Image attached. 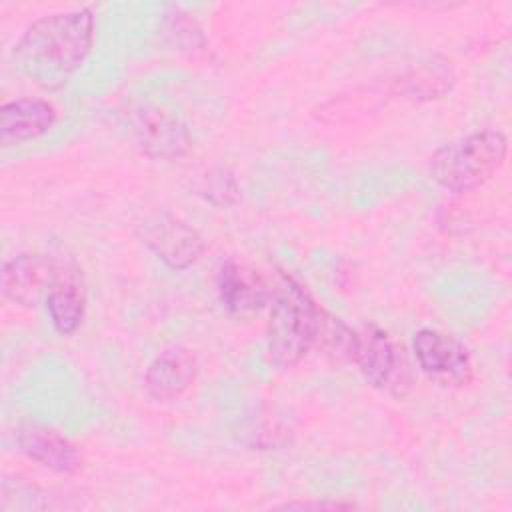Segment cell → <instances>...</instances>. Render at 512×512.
<instances>
[{"mask_svg":"<svg viewBox=\"0 0 512 512\" xmlns=\"http://www.w3.org/2000/svg\"><path fill=\"white\" fill-rule=\"evenodd\" d=\"M94 12L76 8L34 20L12 50L16 68L44 90L62 88L94 44Z\"/></svg>","mask_w":512,"mask_h":512,"instance_id":"6da1fadb","label":"cell"},{"mask_svg":"<svg viewBox=\"0 0 512 512\" xmlns=\"http://www.w3.org/2000/svg\"><path fill=\"white\" fill-rule=\"evenodd\" d=\"M270 300L266 328L268 356L274 366L288 370L300 364L314 348L320 308L308 290L288 274H282Z\"/></svg>","mask_w":512,"mask_h":512,"instance_id":"7a4b0ae2","label":"cell"},{"mask_svg":"<svg viewBox=\"0 0 512 512\" xmlns=\"http://www.w3.org/2000/svg\"><path fill=\"white\" fill-rule=\"evenodd\" d=\"M508 138L500 130H476L440 146L430 156L432 180L448 192L466 194L484 186L506 162Z\"/></svg>","mask_w":512,"mask_h":512,"instance_id":"3957f363","label":"cell"},{"mask_svg":"<svg viewBox=\"0 0 512 512\" xmlns=\"http://www.w3.org/2000/svg\"><path fill=\"white\" fill-rule=\"evenodd\" d=\"M352 362L370 386L392 398L408 396L414 386L404 346L376 324H364L356 330Z\"/></svg>","mask_w":512,"mask_h":512,"instance_id":"277c9868","label":"cell"},{"mask_svg":"<svg viewBox=\"0 0 512 512\" xmlns=\"http://www.w3.org/2000/svg\"><path fill=\"white\" fill-rule=\"evenodd\" d=\"M140 238L148 250L172 270L190 268L206 250L202 234L170 212H156L148 216L140 224Z\"/></svg>","mask_w":512,"mask_h":512,"instance_id":"5b68a950","label":"cell"},{"mask_svg":"<svg viewBox=\"0 0 512 512\" xmlns=\"http://www.w3.org/2000/svg\"><path fill=\"white\" fill-rule=\"evenodd\" d=\"M420 370L442 386H466L472 382L474 366L468 348L452 334L422 328L412 338Z\"/></svg>","mask_w":512,"mask_h":512,"instance_id":"8992f818","label":"cell"},{"mask_svg":"<svg viewBox=\"0 0 512 512\" xmlns=\"http://www.w3.org/2000/svg\"><path fill=\"white\" fill-rule=\"evenodd\" d=\"M62 264L64 262L54 256L38 252H24L10 258L2 266L4 298L24 308L46 304V298L60 276Z\"/></svg>","mask_w":512,"mask_h":512,"instance_id":"52a82bcc","label":"cell"},{"mask_svg":"<svg viewBox=\"0 0 512 512\" xmlns=\"http://www.w3.org/2000/svg\"><path fill=\"white\" fill-rule=\"evenodd\" d=\"M134 136L144 154L158 160H176L190 150V132L172 112L148 106L136 112Z\"/></svg>","mask_w":512,"mask_h":512,"instance_id":"ba28073f","label":"cell"},{"mask_svg":"<svg viewBox=\"0 0 512 512\" xmlns=\"http://www.w3.org/2000/svg\"><path fill=\"white\" fill-rule=\"evenodd\" d=\"M198 378V360L190 348L170 346L156 354L144 372V388L150 398L170 402L182 398Z\"/></svg>","mask_w":512,"mask_h":512,"instance_id":"9c48e42d","label":"cell"},{"mask_svg":"<svg viewBox=\"0 0 512 512\" xmlns=\"http://www.w3.org/2000/svg\"><path fill=\"white\" fill-rule=\"evenodd\" d=\"M218 296L230 314L248 316L270 302L272 290L258 270L226 260L218 270Z\"/></svg>","mask_w":512,"mask_h":512,"instance_id":"30bf717a","label":"cell"},{"mask_svg":"<svg viewBox=\"0 0 512 512\" xmlns=\"http://www.w3.org/2000/svg\"><path fill=\"white\" fill-rule=\"evenodd\" d=\"M58 112L48 100L16 98L0 108V142L16 146L40 138L56 124Z\"/></svg>","mask_w":512,"mask_h":512,"instance_id":"8fae6325","label":"cell"},{"mask_svg":"<svg viewBox=\"0 0 512 512\" xmlns=\"http://www.w3.org/2000/svg\"><path fill=\"white\" fill-rule=\"evenodd\" d=\"M20 450L40 466L58 474H76L82 468V456L78 448L46 426H24L18 432Z\"/></svg>","mask_w":512,"mask_h":512,"instance_id":"7c38bea8","label":"cell"},{"mask_svg":"<svg viewBox=\"0 0 512 512\" xmlns=\"http://www.w3.org/2000/svg\"><path fill=\"white\" fill-rule=\"evenodd\" d=\"M46 310L60 334H72L82 324L86 312V286L80 268L64 262L56 284L46 298Z\"/></svg>","mask_w":512,"mask_h":512,"instance_id":"4fadbf2b","label":"cell"},{"mask_svg":"<svg viewBox=\"0 0 512 512\" xmlns=\"http://www.w3.org/2000/svg\"><path fill=\"white\" fill-rule=\"evenodd\" d=\"M400 92L414 100H432L450 92L454 76L446 64H422L400 80Z\"/></svg>","mask_w":512,"mask_h":512,"instance_id":"5bb4252c","label":"cell"},{"mask_svg":"<svg viewBox=\"0 0 512 512\" xmlns=\"http://www.w3.org/2000/svg\"><path fill=\"white\" fill-rule=\"evenodd\" d=\"M356 330L348 328L340 318H334L326 310L320 308V320H318V332L314 346L322 348L332 358H344L352 362V350H354Z\"/></svg>","mask_w":512,"mask_h":512,"instance_id":"9a60e30c","label":"cell"},{"mask_svg":"<svg viewBox=\"0 0 512 512\" xmlns=\"http://www.w3.org/2000/svg\"><path fill=\"white\" fill-rule=\"evenodd\" d=\"M198 194L214 206H234L240 200V184L232 170L214 166L200 178Z\"/></svg>","mask_w":512,"mask_h":512,"instance_id":"2e32d148","label":"cell"},{"mask_svg":"<svg viewBox=\"0 0 512 512\" xmlns=\"http://www.w3.org/2000/svg\"><path fill=\"white\" fill-rule=\"evenodd\" d=\"M282 508H300V510H306V508H316V510L330 508V510H336V508H352V504H342V502H288Z\"/></svg>","mask_w":512,"mask_h":512,"instance_id":"e0dca14e","label":"cell"}]
</instances>
